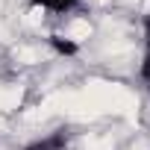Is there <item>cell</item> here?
<instances>
[{
	"mask_svg": "<svg viewBox=\"0 0 150 150\" xmlns=\"http://www.w3.org/2000/svg\"><path fill=\"white\" fill-rule=\"evenodd\" d=\"M24 150H68V132L65 129H56V132H50V135L27 144Z\"/></svg>",
	"mask_w": 150,
	"mask_h": 150,
	"instance_id": "1",
	"label": "cell"
},
{
	"mask_svg": "<svg viewBox=\"0 0 150 150\" xmlns=\"http://www.w3.org/2000/svg\"><path fill=\"white\" fill-rule=\"evenodd\" d=\"M80 0H35V6H41V9H47V12H68V9H74Z\"/></svg>",
	"mask_w": 150,
	"mask_h": 150,
	"instance_id": "2",
	"label": "cell"
},
{
	"mask_svg": "<svg viewBox=\"0 0 150 150\" xmlns=\"http://www.w3.org/2000/svg\"><path fill=\"white\" fill-rule=\"evenodd\" d=\"M144 38H147V44H150V15L144 18Z\"/></svg>",
	"mask_w": 150,
	"mask_h": 150,
	"instance_id": "3",
	"label": "cell"
}]
</instances>
